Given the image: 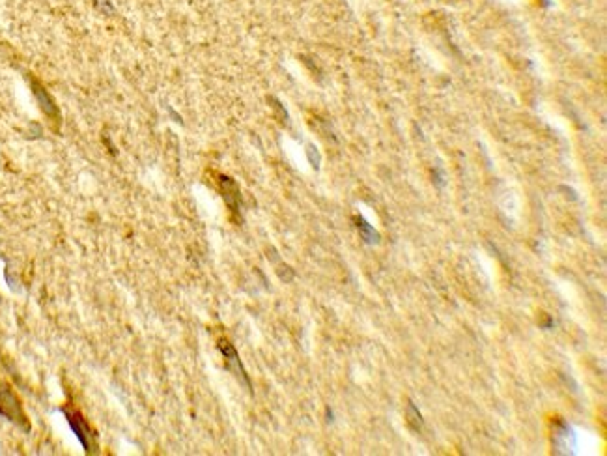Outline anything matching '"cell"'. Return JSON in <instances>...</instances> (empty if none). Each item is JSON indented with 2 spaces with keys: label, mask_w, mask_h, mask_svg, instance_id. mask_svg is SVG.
I'll list each match as a JSON object with an SVG mask.
<instances>
[{
  "label": "cell",
  "mask_w": 607,
  "mask_h": 456,
  "mask_svg": "<svg viewBox=\"0 0 607 456\" xmlns=\"http://www.w3.org/2000/svg\"><path fill=\"white\" fill-rule=\"evenodd\" d=\"M406 417H408V425L413 428L415 432H420V430H422V427H424V421H422V415H420V411L415 408L413 402H409L408 404Z\"/></svg>",
  "instance_id": "obj_8"
},
{
  "label": "cell",
  "mask_w": 607,
  "mask_h": 456,
  "mask_svg": "<svg viewBox=\"0 0 607 456\" xmlns=\"http://www.w3.org/2000/svg\"><path fill=\"white\" fill-rule=\"evenodd\" d=\"M355 227H357L359 234H361V238H363L369 245H374V243H378L380 241V234L376 232L374 228L370 227L369 222L364 221L363 217H355Z\"/></svg>",
  "instance_id": "obj_7"
},
{
  "label": "cell",
  "mask_w": 607,
  "mask_h": 456,
  "mask_svg": "<svg viewBox=\"0 0 607 456\" xmlns=\"http://www.w3.org/2000/svg\"><path fill=\"white\" fill-rule=\"evenodd\" d=\"M64 413H66V417H68L69 427H71V430L75 432V436L79 438L80 445L85 447L86 453H96L97 450L96 434L92 432L90 427H88L85 419H83V415H80L79 411H69V410H64Z\"/></svg>",
  "instance_id": "obj_2"
},
{
  "label": "cell",
  "mask_w": 607,
  "mask_h": 456,
  "mask_svg": "<svg viewBox=\"0 0 607 456\" xmlns=\"http://www.w3.org/2000/svg\"><path fill=\"white\" fill-rule=\"evenodd\" d=\"M30 86H32V92H34L36 99L40 103V108L45 113V116H49L55 124H60V111H58L57 103L51 97V94L45 90V86L41 85L40 80L30 79Z\"/></svg>",
  "instance_id": "obj_4"
},
{
  "label": "cell",
  "mask_w": 607,
  "mask_h": 456,
  "mask_svg": "<svg viewBox=\"0 0 607 456\" xmlns=\"http://www.w3.org/2000/svg\"><path fill=\"white\" fill-rule=\"evenodd\" d=\"M553 445H555L557 453H568L576 447V436H573L572 428L568 427L566 422H557L555 434H553Z\"/></svg>",
  "instance_id": "obj_6"
},
{
  "label": "cell",
  "mask_w": 607,
  "mask_h": 456,
  "mask_svg": "<svg viewBox=\"0 0 607 456\" xmlns=\"http://www.w3.org/2000/svg\"><path fill=\"white\" fill-rule=\"evenodd\" d=\"M96 6H97V10L105 13V15H113L114 13V6H113V2H110V0H97Z\"/></svg>",
  "instance_id": "obj_9"
},
{
  "label": "cell",
  "mask_w": 607,
  "mask_h": 456,
  "mask_svg": "<svg viewBox=\"0 0 607 456\" xmlns=\"http://www.w3.org/2000/svg\"><path fill=\"white\" fill-rule=\"evenodd\" d=\"M0 413H2L4 417H8L12 422H15L17 427L27 430V432L30 430L29 419H27V415H24L23 408H21V402H19L15 393H13L12 389L8 387V385H0Z\"/></svg>",
  "instance_id": "obj_1"
},
{
  "label": "cell",
  "mask_w": 607,
  "mask_h": 456,
  "mask_svg": "<svg viewBox=\"0 0 607 456\" xmlns=\"http://www.w3.org/2000/svg\"><path fill=\"white\" fill-rule=\"evenodd\" d=\"M219 350H221L222 357H224V363H227L228 371L232 372L234 376H236V380H238L245 389H249L250 391V380L249 376H247V372H245L243 365H241V359H239L236 348H234L227 339H221V341H219Z\"/></svg>",
  "instance_id": "obj_3"
},
{
  "label": "cell",
  "mask_w": 607,
  "mask_h": 456,
  "mask_svg": "<svg viewBox=\"0 0 607 456\" xmlns=\"http://www.w3.org/2000/svg\"><path fill=\"white\" fill-rule=\"evenodd\" d=\"M219 189H221L222 199L228 204V208L238 213L239 206H241V194H239L238 183L234 182L232 178L228 176H219Z\"/></svg>",
  "instance_id": "obj_5"
}]
</instances>
